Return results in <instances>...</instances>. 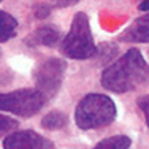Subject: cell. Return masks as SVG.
Segmentation results:
<instances>
[{"mask_svg": "<svg viewBox=\"0 0 149 149\" xmlns=\"http://www.w3.org/2000/svg\"><path fill=\"white\" fill-rule=\"evenodd\" d=\"M148 79L149 63L136 48L129 49L102 73V86L116 94L130 92L143 86Z\"/></svg>", "mask_w": 149, "mask_h": 149, "instance_id": "6da1fadb", "label": "cell"}, {"mask_svg": "<svg viewBox=\"0 0 149 149\" xmlns=\"http://www.w3.org/2000/svg\"><path fill=\"white\" fill-rule=\"evenodd\" d=\"M116 103L103 94H87L74 109V122L81 130L106 127L116 119Z\"/></svg>", "mask_w": 149, "mask_h": 149, "instance_id": "7a4b0ae2", "label": "cell"}, {"mask_svg": "<svg viewBox=\"0 0 149 149\" xmlns=\"http://www.w3.org/2000/svg\"><path fill=\"white\" fill-rule=\"evenodd\" d=\"M60 51L63 56L74 60L92 59L97 54V46L92 37L89 16L86 13L79 11L73 16L68 33L60 43Z\"/></svg>", "mask_w": 149, "mask_h": 149, "instance_id": "3957f363", "label": "cell"}, {"mask_svg": "<svg viewBox=\"0 0 149 149\" xmlns=\"http://www.w3.org/2000/svg\"><path fill=\"white\" fill-rule=\"evenodd\" d=\"M46 97L37 89H19L0 92V111H6L22 118L37 114L45 106Z\"/></svg>", "mask_w": 149, "mask_h": 149, "instance_id": "277c9868", "label": "cell"}, {"mask_svg": "<svg viewBox=\"0 0 149 149\" xmlns=\"http://www.w3.org/2000/svg\"><path fill=\"white\" fill-rule=\"evenodd\" d=\"M67 70V62L63 59L51 57L37 67L33 73V79L37 84V91H40L46 98L54 97L59 92L63 81V74Z\"/></svg>", "mask_w": 149, "mask_h": 149, "instance_id": "5b68a950", "label": "cell"}, {"mask_svg": "<svg viewBox=\"0 0 149 149\" xmlns=\"http://www.w3.org/2000/svg\"><path fill=\"white\" fill-rule=\"evenodd\" d=\"M5 149H56V144L49 138L33 132V130H21L13 132L3 140Z\"/></svg>", "mask_w": 149, "mask_h": 149, "instance_id": "8992f818", "label": "cell"}, {"mask_svg": "<svg viewBox=\"0 0 149 149\" xmlns=\"http://www.w3.org/2000/svg\"><path fill=\"white\" fill-rule=\"evenodd\" d=\"M119 40L125 43H149V13L136 17L119 35Z\"/></svg>", "mask_w": 149, "mask_h": 149, "instance_id": "52a82bcc", "label": "cell"}, {"mask_svg": "<svg viewBox=\"0 0 149 149\" xmlns=\"http://www.w3.org/2000/svg\"><path fill=\"white\" fill-rule=\"evenodd\" d=\"M60 40V33L57 29L51 26H45L33 30L30 37H27L26 43L29 46H54Z\"/></svg>", "mask_w": 149, "mask_h": 149, "instance_id": "ba28073f", "label": "cell"}, {"mask_svg": "<svg viewBox=\"0 0 149 149\" xmlns=\"http://www.w3.org/2000/svg\"><path fill=\"white\" fill-rule=\"evenodd\" d=\"M17 21L15 16H11L6 11H0V43L8 41L16 35Z\"/></svg>", "mask_w": 149, "mask_h": 149, "instance_id": "9c48e42d", "label": "cell"}, {"mask_svg": "<svg viewBox=\"0 0 149 149\" xmlns=\"http://www.w3.org/2000/svg\"><path fill=\"white\" fill-rule=\"evenodd\" d=\"M132 144L127 135H114V136H109L102 140L98 144H95L94 149H129Z\"/></svg>", "mask_w": 149, "mask_h": 149, "instance_id": "30bf717a", "label": "cell"}, {"mask_svg": "<svg viewBox=\"0 0 149 149\" xmlns=\"http://www.w3.org/2000/svg\"><path fill=\"white\" fill-rule=\"evenodd\" d=\"M67 125V116L60 111H51L41 119V127L46 130H59Z\"/></svg>", "mask_w": 149, "mask_h": 149, "instance_id": "8fae6325", "label": "cell"}, {"mask_svg": "<svg viewBox=\"0 0 149 149\" xmlns=\"http://www.w3.org/2000/svg\"><path fill=\"white\" fill-rule=\"evenodd\" d=\"M16 129H17V120L8 118V116L0 114V136L13 133Z\"/></svg>", "mask_w": 149, "mask_h": 149, "instance_id": "7c38bea8", "label": "cell"}, {"mask_svg": "<svg viewBox=\"0 0 149 149\" xmlns=\"http://www.w3.org/2000/svg\"><path fill=\"white\" fill-rule=\"evenodd\" d=\"M136 105L138 108L141 109V113L144 114V119H146V124H148V129H149V94L148 95H143L136 100Z\"/></svg>", "mask_w": 149, "mask_h": 149, "instance_id": "4fadbf2b", "label": "cell"}, {"mask_svg": "<svg viewBox=\"0 0 149 149\" xmlns=\"http://www.w3.org/2000/svg\"><path fill=\"white\" fill-rule=\"evenodd\" d=\"M79 0H51V3L54 6H57V8H68V6L74 5V3H78Z\"/></svg>", "mask_w": 149, "mask_h": 149, "instance_id": "5bb4252c", "label": "cell"}, {"mask_svg": "<svg viewBox=\"0 0 149 149\" xmlns=\"http://www.w3.org/2000/svg\"><path fill=\"white\" fill-rule=\"evenodd\" d=\"M49 11H51V8H49L48 5H41V6H38V8L35 10V16L37 17H45L46 15H49Z\"/></svg>", "mask_w": 149, "mask_h": 149, "instance_id": "9a60e30c", "label": "cell"}, {"mask_svg": "<svg viewBox=\"0 0 149 149\" xmlns=\"http://www.w3.org/2000/svg\"><path fill=\"white\" fill-rule=\"evenodd\" d=\"M138 8L141 10V11H149V0H143V2L140 3V6Z\"/></svg>", "mask_w": 149, "mask_h": 149, "instance_id": "2e32d148", "label": "cell"}, {"mask_svg": "<svg viewBox=\"0 0 149 149\" xmlns=\"http://www.w3.org/2000/svg\"><path fill=\"white\" fill-rule=\"evenodd\" d=\"M0 2H3V0H0Z\"/></svg>", "mask_w": 149, "mask_h": 149, "instance_id": "e0dca14e", "label": "cell"}]
</instances>
